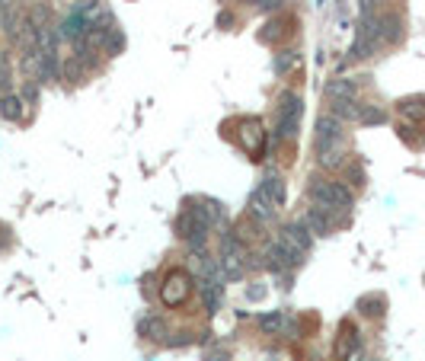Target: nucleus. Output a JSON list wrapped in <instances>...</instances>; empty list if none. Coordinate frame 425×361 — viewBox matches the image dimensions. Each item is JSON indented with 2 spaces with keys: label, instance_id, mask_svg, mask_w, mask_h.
<instances>
[{
  "label": "nucleus",
  "instance_id": "obj_18",
  "mask_svg": "<svg viewBox=\"0 0 425 361\" xmlns=\"http://www.w3.org/2000/svg\"><path fill=\"white\" fill-rule=\"evenodd\" d=\"M23 106H26V102H23V96L7 93V96H3V102H0V115H3V119H10V121H19V119H23Z\"/></svg>",
  "mask_w": 425,
  "mask_h": 361
},
{
  "label": "nucleus",
  "instance_id": "obj_3",
  "mask_svg": "<svg viewBox=\"0 0 425 361\" xmlns=\"http://www.w3.org/2000/svg\"><path fill=\"white\" fill-rule=\"evenodd\" d=\"M275 240L282 243V250H288V256L301 266L307 256V250H310V243H314V233L307 231L301 221H291V224H282L275 233Z\"/></svg>",
  "mask_w": 425,
  "mask_h": 361
},
{
  "label": "nucleus",
  "instance_id": "obj_11",
  "mask_svg": "<svg viewBox=\"0 0 425 361\" xmlns=\"http://www.w3.org/2000/svg\"><path fill=\"white\" fill-rule=\"evenodd\" d=\"M275 211H278V205H272V202H268V198H266V195H262V192H259V189L250 195V211H246V214H250L253 221L268 224V221H272V218H275Z\"/></svg>",
  "mask_w": 425,
  "mask_h": 361
},
{
  "label": "nucleus",
  "instance_id": "obj_22",
  "mask_svg": "<svg viewBox=\"0 0 425 361\" xmlns=\"http://www.w3.org/2000/svg\"><path fill=\"white\" fill-rule=\"evenodd\" d=\"M246 294H250V301H262V297H266V288H250Z\"/></svg>",
  "mask_w": 425,
  "mask_h": 361
},
{
  "label": "nucleus",
  "instance_id": "obj_4",
  "mask_svg": "<svg viewBox=\"0 0 425 361\" xmlns=\"http://www.w3.org/2000/svg\"><path fill=\"white\" fill-rule=\"evenodd\" d=\"M345 148V131H342V121L336 119L333 112H323L317 119V135H314V150L317 157L320 154H330V150Z\"/></svg>",
  "mask_w": 425,
  "mask_h": 361
},
{
  "label": "nucleus",
  "instance_id": "obj_7",
  "mask_svg": "<svg viewBox=\"0 0 425 361\" xmlns=\"http://www.w3.org/2000/svg\"><path fill=\"white\" fill-rule=\"evenodd\" d=\"M378 36L380 45H400L406 36V19L393 13V10H380L378 13Z\"/></svg>",
  "mask_w": 425,
  "mask_h": 361
},
{
  "label": "nucleus",
  "instance_id": "obj_14",
  "mask_svg": "<svg viewBox=\"0 0 425 361\" xmlns=\"http://www.w3.org/2000/svg\"><path fill=\"white\" fill-rule=\"evenodd\" d=\"M26 19L36 26V32H45V29H55L51 26V7H48L45 0H36L32 7H29V13H26Z\"/></svg>",
  "mask_w": 425,
  "mask_h": 361
},
{
  "label": "nucleus",
  "instance_id": "obj_9",
  "mask_svg": "<svg viewBox=\"0 0 425 361\" xmlns=\"http://www.w3.org/2000/svg\"><path fill=\"white\" fill-rule=\"evenodd\" d=\"M295 26H297L295 16H275V19H268L266 26H262V32H259V42H268V45L285 42V38L295 36Z\"/></svg>",
  "mask_w": 425,
  "mask_h": 361
},
{
  "label": "nucleus",
  "instance_id": "obj_15",
  "mask_svg": "<svg viewBox=\"0 0 425 361\" xmlns=\"http://www.w3.org/2000/svg\"><path fill=\"white\" fill-rule=\"evenodd\" d=\"M256 323H259V329H262L266 336H278V333H285L288 326H291V323H288V316H285V310H272V314H262Z\"/></svg>",
  "mask_w": 425,
  "mask_h": 361
},
{
  "label": "nucleus",
  "instance_id": "obj_17",
  "mask_svg": "<svg viewBox=\"0 0 425 361\" xmlns=\"http://www.w3.org/2000/svg\"><path fill=\"white\" fill-rule=\"evenodd\" d=\"M384 307H387L384 294H365L358 301V314L371 316V320H378V316H384Z\"/></svg>",
  "mask_w": 425,
  "mask_h": 361
},
{
  "label": "nucleus",
  "instance_id": "obj_1",
  "mask_svg": "<svg viewBox=\"0 0 425 361\" xmlns=\"http://www.w3.org/2000/svg\"><path fill=\"white\" fill-rule=\"evenodd\" d=\"M307 195H310V202L320 205V208H333V211H352V205H355V195L345 183L339 179H326V176H314L310 185H307Z\"/></svg>",
  "mask_w": 425,
  "mask_h": 361
},
{
  "label": "nucleus",
  "instance_id": "obj_2",
  "mask_svg": "<svg viewBox=\"0 0 425 361\" xmlns=\"http://www.w3.org/2000/svg\"><path fill=\"white\" fill-rule=\"evenodd\" d=\"M301 115H304V102L295 90L278 93L275 100V121H278V138L295 141L297 128H301Z\"/></svg>",
  "mask_w": 425,
  "mask_h": 361
},
{
  "label": "nucleus",
  "instance_id": "obj_6",
  "mask_svg": "<svg viewBox=\"0 0 425 361\" xmlns=\"http://www.w3.org/2000/svg\"><path fill=\"white\" fill-rule=\"evenodd\" d=\"M233 128L240 131H231L233 141L240 144L253 160H262V150H266V128L259 119H233Z\"/></svg>",
  "mask_w": 425,
  "mask_h": 361
},
{
  "label": "nucleus",
  "instance_id": "obj_10",
  "mask_svg": "<svg viewBox=\"0 0 425 361\" xmlns=\"http://www.w3.org/2000/svg\"><path fill=\"white\" fill-rule=\"evenodd\" d=\"M87 32H90V23H87L77 10H71V13L61 19V26H58V38H65V42H71V45H77Z\"/></svg>",
  "mask_w": 425,
  "mask_h": 361
},
{
  "label": "nucleus",
  "instance_id": "obj_5",
  "mask_svg": "<svg viewBox=\"0 0 425 361\" xmlns=\"http://www.w3.org/2000/svg\"><path fill=\"white\" fill-rule=\"evenodd\" d=\"M192 291H195V278L185 269H173L167 272L163 285H160V301L167 307H183L192 297Z\"/></svg>",
  "mask_w": 425,
  "mask_h": 361
},
{
  "label": "nucleus",
  "instance_id": "obj_20",
  "mask_svg": "<svg viewBox=\"0 0 425 361\" xmlns=\"http://www.w3.org/2000/svg\"><path fill=\"white\" fill-rule=\"evenodd\" d=\"M384 121H387V112L380 109V106H368V102H361L358 125H384Z\"/></svg>",
  "mask_w": 425,
  "mask_h": 361
},
{
  "label": "nucleus",
  "instance_id": "obj_23",
  "mask_svg": "<svg viewBox=\"0 0 425 361\" xmlns=\"http://www.w3.org/2000/svg\"><path fill=\"white\" fill-rule=\"evenodd\" d=\"M65 3H71V7H74V3H80V0H65Z\"/></svg>",
  "mask_w": 425,
  "mask_h": 361
},
{
  "label": "nucleus",
  "instance_id": "obj_8",
  "mask_svg": "<svg viewBox=\"0 0 425 361\" xmlns=\"http://www.w3.org/2000/svg\"><path fill=\"white\" fill-rule=\"evenodd\" d=\"M361 349V339H358V326L352 320H342L339 323V333H336V345H333V355L339 361H349L352 355Z\"/></svg>",
  "mask_w": 425,
  "mask_h": 361
},
{
  "label": "nucleus",
  "instance_id": "obj_19",
  "mask_svg": "<svg viewBox=\"0 0 425 361\" xmlns=\"http://www.w3.org/2000/svg\"><path fill=\"white\" fill-rule=\"evenodd\" d=\"M141 333L148 336V339H163V336H167V323H163V316L148 314L144 320H141Z\"/></svg>",
  "mask_w": 425,
  "mask_h": 361
},
{
  "label": "nucleus",
  "instance_id": "obj_12",
  "mask_svg": "<svg viewBox=\"0 0 425 361\" xmlns=\"http://www.w3.org/2000/svg\"><path fill=\"white\" fill-rule=\"evenodd\" d=\"M326 96H330V100H355V96H358V80L336 77V80L326 84Z\"/></svg>",
  "mask_w": 425,
  "mask_h": 361
},
{
  "label": "nucleus",
  "instance_id": "obj_13",
  "mask_svg": "<svg viewBox=\"0 0 425 361\" xmlns=\"http://www.w3.org/2000/svg\"><path fill=\"white\" fill-rule=\"evenodd\" d=\"M259 192L266 195L272 205H282L285 202V179L278 176V173H268V176L259 183Z\"/></svg>",
  "mask_w": 425,
  "mask_h": 361
},
{
  "label": "nucleus",
  "instance_id": "obj_21",
  "mask_svg": "<svg viewBox=\"0 0 425 361\" xmlns=\"http://www.w3.org/2000/svg\"><path fill=\"white\" fill-rule=\"evenodd\" d=\"M282 3H285V0H256V3H253V7L266 10V13H275V10H282Z\"/></svg>",
  "mask_w": 425,
  "mask_h": 361
},
{
  "label": "nucleus",
  "instance_id": "obj_16",
  "mask_svg": "<svg viewBox=\"0 0 425 361\" xmlns=\"http://www.w3.org/2000/svg\"><path fill=\"white\" fill-rule=\"evenodd\" d=\"M297 67H301V55H297L295 48H282L275 55V71L282 77H288V74H295Z\"/></svg>",
  "mask_w": 425,
  "mask_h": 361
}]
</instances>
